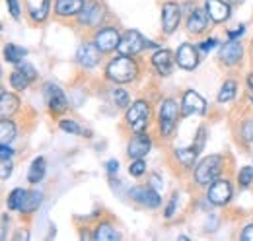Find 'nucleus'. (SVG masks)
<instances>
[{
    "instance_id": "nucleus-45",
    "label": "nucleus",
    "mask_w": 253,
    "mask_h": 241,
    "mask_svg": "<svg viewBox=\"0 0 253 241\" xmlns=\"http://www.w3.org/2000/svg\"><path fill=\"white\" fill-rule=\"evenodd\" d=\"M117 171H119V161H117V160H109V161H107V173L113 175V173H117Z\"/></svg>"
},
{
    "instance_id": "nucleus-25",
    "label": "nucleus",
    "mask_w": 253,
    "mask_h": 241,
    "mask_svg": "<svg viewBox=\"0 0 253 241\" xmlns=\"http://www.w3.org/2000/svg\"><path fill=\"white\" fill-rule=\"evenodd\" d=\"M201 152L197 150L195 146H189V148H177V150L173 152V156H175V160L185 167V169H191L193 165H195V161H197V156H199Z\"/></svg>"
},
{
    "instance_id": "nucleus-42",
    "label": "nucleus",
    "mask_w": 253,
    "mask_h": 241,
    "mask_svg": "<svg viewBox=\"0 0 253 241\" xmlns=\"http://www.w3.org/2000/svg\"><path fill=\"white\" fill-rule=\"evenodd\" d=\"M244 33H246V26H244V24H240V28H238V30H228V31H226L228 39H236V41H238V39H240Z\"/></svg>"
},
{
    "instance_id": "nucleus-27",
    "label": "nucleus",
    "mask_w": 253,
    "mask_h": 241,
    "mask_svg": "<svg viewBox=\"0 0 253 241\" xmlns=\"http://www.w3.org/2000/svg\"><path fill=\"white\" fill-rule=\"evenodd\" d=\"M33 80L30 78V74L22 68V66H18L12 74H10V86L14 88V90H18V91H24L30 84H32Z\"/></svg>"
},
{
    "instance_id": "nucleus-14",
    "label": "nucleus",
    "mask_w": 253,
    "mask_h": 241,
    "mask_svg": "<svg viewBox=\"0 0 253 241\" xmlns=\"http://www.w3.org/2000/svg\"><path fill=\"white\" fill-rule=\"evenodd\" d=\"M43 93H45V101H47L51 113L61 115V113H64V111L68 109V99H66L64 91L61 90L59 86H55V84H47L45 90H43Z\"/></svg>"
},
{
    "instance_id": "nucleus-26",
    "label": "nucleus",
    "mask_w": 253,
    "mask_h": 241,
    "mask_svg": "<svg viewBox=\"0 0 253 241\" xmlns=\"http://www.w3.org/2000/svg\"><path fill=\"white\" fill-rule=\"evenodd\" d=\"M45 171H47V161H45V158L43 156H39V158H35L32 161V165H30V171H28V181L35 185V183H39V181L45 177Z\"/></svg>"
},
{
    "instance_id": "nucleus-7",
    "label": "nucleus",
    "mask_w": 253,
    "mask_h": 241,
    "mask_svg": "<svg viewBox=\"0 0 253 241\" xmlns=\"http://www.w3.org/2000/svg\"><path fill=\"white\" fill-rule=\"evenodd\" d=\"M244 55H246V49L240 41L236 39H228L220 45V51H218V62H220L224 68H236L244 62Z\"/></svg>"
},
{
    "instance_id": "nucleus-46",
    "label": "nucleus",
    "mask_w": 253,
    "mask_h": 241,
    "mask_svg": "<svg viewBox=\"0 0 253 241\" xmlns=\"http://www.w3.org/2000/svg\"><path fill=\"white\" fill-rule=\"evenodd\" d=\"M246 84H248V91L252 93V97H253V70L246 76Z\"/></svg>"
},
{
    "instance_id": "nucleus-18",
    "label": "nucleus",
    "mask_w": 253,
    "mask_h": 241,
    "mask_svg": "<svg viewBox=\"0 0 253 241\" xmlns=\"http://www.w3.org/2000/svg\"><path fill=\"white\" fill-rule=\"evenodd\" d=\"M101 59V51L95 47V43H82L76 51V62L84 68H94Z\"/></svg>"
},
{
    "instance_id": "nucleus-43",
    "label": "nucleus",
    "mask_w": 253,
    "mask_h": 241,
    "mask_svg": "<svg viewBox=\"0 0 253 241\" xmlns=\"http://www.w3.org/2000/svg\"><path fill=\"white\" fill-rule=\"evenodd\" d=\"M240 240L253 241V224H248V226L242 230V234H240Z\"/></svg>"
},
{
    "instance_id": "nucleus-29",
    "label": "nucleus",
    "mask_w": 253,
    "mask_h": 241,
    "mask_svg": "<svg viewBox=\"0 0 253 241\" xmlns=\"http://www.w3.org/2000/svg\"><path fill=\"white\" fill-rule=\"evenodd\" d=\"M41 201H43V195H41V193H37V191H28V193H26V199H24V202H22V206H20L18 212L32 214V212H35L39 208Z\"/></svg>"
},
{
    "instance_id": "nucleus-21",
    "label": "nucleus",
    "mask_w": 253,
    "mask_h": 241,
    "mask_svg": "<svg viewBox=\"0 0 253 241\" xmlns=\"http://www.w3.org/2000/svg\"><path fill=\"white\" fill-rule=\"evenodd\" d=\"M49 10H51V0H28V14L35 24L45 22Z\"/></svg>"
},
{
    "instance_id": "nucleus-47",
    "label": "nucleus",
    "mask_w": 253,
    "mask_h": 241,
    "mask_svg": "<svg viewBox=\"0 0 253 241\" xmlns=\"http://www.w3.org/2000/svg\"><path fill=\"white\" fill-rule=\"evenodd\" d=\"M152 187L158 191L160 187H162V183H160V179H158V175H152Z\"/></svg>"
},
{
    "instance_id": "nucleus-4",
    "label": "nucleus",
    "mask_w": 253,
    "mask_h": 241,
    "mask_svg": "<svg viewBox=\"0 0 253 241\" xmlns=\"http://www.w3.org/2000/svg\"><path fill=\"white\" fill-rule=\"evenodd\" d=\"M150 119H152V107H150V103L144 101V99L132 101L125 113L126 126H128L132 132H142V130H146L148 124H150Z\"/></svg>"
},
{
    "instance_id": "nucleus-38",
    "label": "nucleus",
    "mask_w": 253,
    "mask_h": 241,
    "mask_svg": "<svg viewBox=\"0 0 253 241\" xmlns=\"http://www.w3.org/2000/svg\"><path fill=\"white\" fill-rule=\"evenodd\" d=\"M205 142H207V128H205V126H199V132H197V138H195L193 146H195L199 152H203Z\"/></svg>"
},
{
    "instance_id": "nucleus-6",
    "label": "nucleus",
    "mask_w": 253,
    "mask_h": 241,
    "mask_svg": "<svg viewBox=\"0 0 253 241\" xmlns=\"http://www.w3.org/2000/svg\"><path fill=\"white\" fill-rule=\"evenodd\" d=\"M232 197H234V187L232 181L226 177H218L207 187V199L212 206H226L232 201Z\"/></svg>"
},
{
    "instance_id": "nucleus-3",
    "label": "nucleus",
    "mask_w": 253,
    "mask_h": 241,
    "mask_svg": "<svg viewBox=\"0 0 253 241\" xmlns=\"http://www.w3.org/2000/svg\"><path fill=\"white\" fill-rule=\"evenodd\" d=\"M181 117V105L175 99H164L160 105L158 113V128L160 134L164 138H171L175 128H177V120Z\"/></svg>"
},
{
    "instance_id": "nucleus-12",
    "label": "nucleus",
    "mask_w": 253,
    "mask_h": 241,
    "mask_svg": "<svg viewBox=\"0 0 253 241\" xmlns=\"http://www.w3.org/2000/svg\"><path fill=\"white\" fill-rule=\"evenodd\" d=\"M207 111V101L203 95H199L195 90H185L181 97V115L189 117V115H205Z\"/></svg>"
},
{
    "instance_id": "nucleus-30",
    "label": "nucleus",
    "mask_w": 253,
    "mask_h": 241,
    "mask_svg": "<svg viewBox=\"0 0 253 241\" xmlns=\"http://www.w3.org/2000/svg\"><path fill=\"white\" fill-rule=\"evenodd\" d=\"M28 55V51L24 49V47H18V45H14V43H8L6 47H4V60L6 62H12V64H20L24 57Z\"/></svg>"
},
{
    "instance_id": "nucleus-36",
    "label": "nucleus",
    "mask_w": 253,
    "mask_h": 241,
    "mask_svg": "<svg viewBox=\"0 0 253 241\" xmlns=\"http://www.w3.org/2000/svg\"><path fill=\"white\" fill-rule=\"evenodd\" d=\"M128 173H130L132 177H140V175H144V173H146V161H144L142 158L132 160L130 165H128Z\"/></svg>"
},
{
    "instance_id": "nucleus-10",
    "label": "nucleus",
    "mask_w": 253,
    "mask_h": 241,
    "mask_svg": "<svg viewBox=\"0 0 253 241\" xmlns=\"http://www.w3.org/2000/svg\"><path fill=\"white\" fill-rule=\"evenodd\" d=\"M128 197H130L134 202H138V204H142V206H146V208H158L160 204H162V197H160V193L152 185H138V187H132V189L128 191Z\"/></svg>"
},
{
    "instance_id": "nucleus-37",
    "label": "nucleus",
    "mask_w": 253,
    "mask_h": 241,
    "mask_svg": "<svg viewBox=\"0 0 253 241\" xmlns=\"http://www.w3.org/2000/svg\"><path fill=\"white\" fill-rule=\"evenodd\" d=\"M177 201H179V193H173L171 199H169V202H168V206H166V210H164V218H171V216L175 214Z\"/></svg>"
},
{
    "instance_id": "nucleus-19",
    "label": "nucleus",
    "mask_w": 253,
    "mask_h": 241,
    "mask_svg": "<svg viewBox=\"0 0 253 241\" xmlns=\"http://www.w3.org/2000/svg\"><path fill=\"white\" fill-rule=\"evenodd\" d=\"M152 66L156 68L160 76H169L171 70H173V62H175V57L171 55V51L168 49H158L154 55H152Z\"/></svg>"
},
{
    "instance_id": "nucleus-48",
    "label": "nucleus",
    "mask_w": 253,
    "mask_h": 241,
    "mask_svg": "<svg viewBox=\"0 0 253 241\" xmlns=\"http://www.w3.org/2000/svg\"><path fill=\"white\" fill-rule=\"evenodd\" d=\"M228 4H232V6H240V4H244L246 0H226Z\"/></svg>"
},
{
    "instance_id": "nucleus-8",
    "label": "nucleus",
    "mask_w": 253,
    "mask_h": 241,
    "mask_svg": "<svg viewBox=\"0 0 253 241\" xmlns=\"http://www.w3.org/2000/svg\"><path fill=\"white\" fill-rule=\"evenodd\" d=\"M148 47V39H144L136 30H128L121 35V41L117 45V53L123 57H134L142 53Z\"/></svg>"
},
{
    "instance_id": "nucleus-1",
    "label": "nucleus",
    "mask_w": 253,
    "mask_h": 241,
    "mask_svg": "<svg viewBox=\"0 0 253 241\" xmlns=\"http://www.w3.org/2000/svg\"><path fill=\"white\" fill-rule=\"evenodd\" d=\"M226 169V156L222 154H212L203 158L193 171V179L199 187H209L214 179H218L222 171Z\"/></svg>"
},
{
    "instance_id": "nucleus-40",
    "label": "nucleus",
    "mask_w": 253,
    "mask_h": 241,
    "mask_svg": "<svg viewBox=\"0 0 253 241\" xmlns=\"http://www.w3.org/2000/svg\"><path fill=\"white\" fill-rule=\"evenodd\" d=\"M6 4H8V10H10V16H12L14 20H20V16H22L20 2H18V0H6Z\"/></svg>"
},
{
    "instance_id": "nucleus-33",
    "label": "nucleus",
    "mask_w": 253,
    "mask_h": 241,
    "mask_svg": "<svg viewBox=\"0 0 253 241\" xmlns=\"http://www.w3.org/2000/svg\"><path fill=\"white\" fill-rule=\"evenodd\" d=\"M109 95H111V101H113L119 109H125V107H128V103H130V95H128L126 90H123V88H113Z\"/></svg>"
},
{
    "instance_id": "nucleus-22",
    "label": "nucleus",
    "mask_w": 253,
    "mask_h": 241,
    "mask_svg": "<svg viewBox=\"0 0 253 241\" xmlns=\"http://www.w3.org/2000/svg\"><path fill=\"white\" fill-rule=\"evenodd\" d=\"M20 109V99L16 93L2 91L0 93V119H10Z\"/></svg>"
},
{
    "instance_id": "nucleus-35",
    "label": "nucleus",
    "mask_w": 253,
    "mask_h": 241,
    "mask_svg": "<svg viewBox=\"0 0 253 241\" xmlns=\"http://www.w3.org/2000/svg\"><path fill=\"white\" fill-rule=\"evenodd\" d=\"M253 183V167L252 165H244L240 171H238V185L242 189H250Z\"/></svg>"
},
{
    "instance_id": "nucleus-15",
    "label": "nucleus",
    "mask_w": 253,
    "mask_h": 241,
    "mask_svg": "<svg viewBox=\"0 0 253 241\" xmlns=\"http://www.w3.org/2000/svg\"><path fill=\"white\" fill-rule=\"evenodd\" d=\"M152 150V138L148 136V132H134V136L128 140L126 144V154L130 160H136V158H144L148 152Z\"/></svg>"
},
{
    "instance_id": "nucleus-28",
    "label": "nucleus",
    "mask_w": 253,
    "mask_h": 241,
    "mask_svg": "<svg viewBox=\"0 0 253 241\" xmlns=\"http://www.w3.org/2000/svg\"><path fill=\"white\" fill-rule=\"evenodd\" d=\"M236 93H238V82L234 78H228L218 91V103H232L236 99Z\"/></svg>"
},
{
    "instance_id": "nucleus-50",
    "label": "nucleus",
    "mask_w": 253,
    "mask_h": 241,
    "mask_svg": "<svg viewBox=\"0 0 253 241\" xmlns=\"http://www.w3.org/2000/svg\"><path fill=\"white\" fill-rule=\"evenodd\" d=\"M0 30H2V26H0Z\"/></svg>"
},
{
    "instance_id": "nucleus-23",
    "label": "nucleus",
    "mask_w": 253,
    "mask_h": 241,
    "mask_svg": "<svg viewBox=\"0 0 253 241\" xmlns=\"http://www.w3.org/2000/svg\"><path fill=\"white\" fill-rule=\"evenodd\" d=\"M236 134L240 136L242 144H253V115H246L236 126Z\"/></svg>"
},
{
    "instance_id": "nucleus-5",
    "label": "nucleus",
    "mask_w": 253,
    "mask_h": 241,
    "mask_svg": "<svg viewBox=\"0 0 253 241\" xmlns=\"http://www.w3.org/2000/svg\"><path fill=\"white\" fill-rule=\"evenodd\" d=\"M105 16H107V12H105V6L101 0H86L84 8L76 16V20H78V26L95 30V28L103 26Z\"/></svg>"
},
{
    "instance_id": "nucleus-32",
    "label": "nucleus",
    "mask_w": 253,
    "mask_h": 241,
    "mask_svg": "<svg viewBox=\"0 0 253 241\" xmlns=\"http://www.w3.org/2000/svg\"><path fill=\"white\" fill-rule=\"evenodd\" d=\"M59 126H61V130L64 132H68V134H80V136H90V130H84L76 120L72 119H63L59 122Z\"/></svg>"
},
{
    "instance_id": "nucleus-24",
    "label": "nucleus",
    "mask_w": 253,
    "mask_h": 241,
    "mask_svg": "<svg viewBox=\"0 0 253 241\" xmlns=\"http://www.w3.org/2000/svg\"><path fill=\"white\" fill-rule=\"evenodd\" d=\"M92 240H95V241H115V240H121V234H119L111 224L103 222V224H97V226H95Z\"/></svg>"
},
{
    "instance_id": "nucleus-49",
    "label": "nucleus",
    "mask_w": 253,
    "mask_h": 241,
    "mask_svg": "<svg viewBox=\"0 0 253 241\" xmlns=\"http://www.w3.org/2000/svg\"><path fill=\"white\" fill-rule=\"evenodd\" d=\"M252 53H253V41H252Z\"/></svg>"
},
{
    "instance_id": "nucleus-16",
    "label": "nucleus",
    "mask_w": 253,
    "mask_h": 241,
    "mask_svg": "<svg viewBox=\"0 0 253 241\" xmlns=\"http://www.w3.org/2000/svg\"><path fill=\"white\" fill-rule=\"evenodd\" d=\"M205 10L212 24H224L232 16V4L226 0H205Z\"/></svg>"
},
{
    "instance_id": "nucleus-2",
    "label": "nucleus",
    "mask_w": 253,
    "mask_h": 241,
    "mask_svg": "<svg viewBox=\"0 0 253 241\" xmlns=\"http://www.w3.org/2000/svg\"><path fill=\"white\" fill-rule=\"evenodd\" d=\"M140 68H138V62L132 59V57H117L113 59L107 68H105V76L107 80L115 82V84H128L132 80H136Z\"/></svg>"
},
{
    "instance_id": "nucleus-20",
    "label": "nucleus",
    "mask_w": 253,
    "mask_h": 241,
    "mask_svg": "<svg viewBox=\"0 0 253 241\" xmlns=\"http://www.w3.org/2000/svg\"><path fill=\"white\" fill-rule=\"evenodd\" d=\"M86 0H57L55 2V14L59 18H74L84 8Z\"/></svg>"
},
{
    "instance_id": "nucleus-39",
    "label": "nucleus",
    "mask_w": 253,
    "mask_h": 241,
    "mask_svg": "<svg viewBox=\"0 0 253 241\" xmlns=\"http://www.w3.org/2000/svg\"><path fill=\"white\" fill-rule=\"evenodd\" d=\"M216 45H218V39H216V37H209V39H205L203 43H199L197 47H199V51H201V53H209V51H211V49H214Z\"/></svg>"
},
{
    "instance_id": "nucleus-11",
    "label": "nucleus",
    "mask_w": 253,
    "mask_h": 241,
    "mask_svg": "<svg viewBox=\"0 0 253 241\" xmlns=\"http://www.w3.org/2000/svg\"><path fill=\"white\" fill-rule=\"evenodd\" d=\"M119 41H121V33H119L117 28H99L94 35L95 47H97L101 53L117 51Z\"/></svg>"
},
{
    "instance_id": "nucleus-34",
    "label": "nucleus",
    "mask_w": 253,
    "mask_h": 241,
    "mask_svg": "<svg viewBox=\"0 0 253 241\" xmlns=\"http://www.w3.org/2000/svg\"><path fill=\"white\" fill-rule=\"evenodd\" d=\"M26 189H14L10 195H8V208L10 210H20L24 199H26Z\"/></svg>"
},
{
    "instance_id": "nucleus-17",
    "label": "nucleus",
    "mask_w": 253,
    "mask_h": 241,
    "mask_svg": "<svg viewBox=\"0 0 253 241\" xmlns=\"http://www.w3.org/2000/svg\"><path fill=\"white\" fill-rule=\"evenodd\" d=\"M209 24H211V18L207 14V10L203 8H193V12L187 18V31L191 35H203L205 31L209 30Z\"/></svg>"
},
{
    "instance_id": "nucleus-31",
    "label": "nucleus",
    "mask_w": 253,
    "mask_h": 241,
    "mask_svg": "<svg viewBox=\"0 0 253 241\" xmlns=\"http://www.w3.org/2000/svg\"><path fill=\"white\" fill-rule=\"evenodd\" d=\"M16 138V124L10 119H0V144H10Z\"/></svg>"
},
{
    "instance_id": "nucleus-41",
    "label": "nucleus",
    "mask_w": 253,
    "mask_h": 241,
    "mask_svg": "<svg viewBox=\"0 0 253 241\" xmlns=\"http://www.w3.org/2000/svg\"><path fill=\"white\" fill-rule=\"evenodd\" d=\"M12 169H14V165H12V161H10V160H0V179L10 177Z\"/></svg>"
},
{
    "instance_id": "nucleus-44",
    "label": "nucleus",
    "mask_w": 253,
    "mask_h": 241,
    "mask_svg": "<svg viewBox=\"0 0 253 241\" xmlns=\"http://www.w3.org/2000/svg\"><path fill=\"white\" fill-rule=\"evenodd\" d=\"M14 156V150L8 144H0V160H10Z\"/></svg>"
},
{
    "instance_id": "nucleus-9",
    "label": "nucleus",
    "mask_w": 253,
    "mask_h": 241,
    "mask_svg": "<svg viewBox=\"0 0 253 241\" xmlns=\"http://www.w3.org/2000/svg\"><path fill=\"white\" fill-rule=\"evenodd\" d=\"M181 6L173 0H168L162 4V31L166 35H171L173 31L179 28L181 22Z\"/></svg>"
},
{
    "instance_id": "nucleus-13",
    "label": "nucleus",
    "mask_w": 253,
    "mask_h": 241,
    "mask_svg": "<svg viewBox=\"0 0 253 241\" xmlns=\"http://www.w3.org/2000/svg\"><path fill=\"white\" fill-rule=\"evenodd\" d=\"M175 62L179 68L183 70H195L201 62V55H199V47L191 45V43H181L175 51Z\"/></svg>"
}]
</instances>
